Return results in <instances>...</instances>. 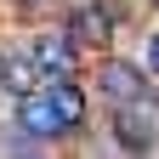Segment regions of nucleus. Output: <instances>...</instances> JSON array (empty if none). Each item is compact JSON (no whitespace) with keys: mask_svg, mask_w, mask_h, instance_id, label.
<instances>
[{"mask_svg":"<svg viewBox=\"0 0 159 159\" xmlns=\"http://www.w3.org/2000/svg\"><path fill=\"white\" fill-rule=\"evenodd\" d=\"M114 136L125 148H153L159 142V97H131V102H119V119H114Z\"/></svg>","mask_w":159,"mask_h":159,"instance_id":"f257e3e1","label":"nucleus"},{"mask_svg":"<svg viewBox=\"0 0 159 159\" xmlns=\"http://www.w3.org/2000/svg\"><path fill=\"white\" fill-rule=\"evenodd\" d=\"M17 125H23V131L34 136V142H57V136L68 131L51 97H23V108H17Z\"/></svg>","mask_w":159,"mask_h":159,"instance_id":"f03ea898","label":"nucleus"},{"mask_svg":"<svg viewBox=\"0 0 159 159\" xmlns=\"http://www.w3.org/2000/svg\"><path fill=\"white\" fill-rule=\"evenodd\" d=\"M34 63H40V74H51V80L74 74V40H68L63 29L40 34V40H34Z\"/></svg>","mask_w":159,"mask_h":159,"instance_id":"7ed1b4c3","label":"nucleus"},{"mask_svg":"<svg viewBox=\"0 0 159 159\" xmlns=\"http://www.w3.org/2000/svg\"><path fill=\"white\" fill-rule=\"evenodd\" d=\"M97 80H102V91L114 97V102H131V97H142V91H148V80L136 74L131 63H119V57H108V63L97 68Z\"/></svg>","mask_w":159,"mask_h":159,"instance_id":"20e7f679","label":"nucleus"},{"mask_svg":"<svg viewBox=\"0 0 159 159\" xmlns=\"http://www.w3.org/2000/svg\"><path fill=\"white\" fill-rule=\"evenodd\" d=\"M0 80H6V91L29 97L40 85V63H34V57H11V63H0Z\"/></svg>","mask_w":159,"mask_h":159,"instance_id":"39448f33","label":"nucleus"},{"mask_svg":"<svg viewBox=\"0 0 159 159\" xmlns=\"http://www.w3.org/2000/svg\"><path fill=\"white\" fill-rule=\"evenodd\" d=\"M46 97H51V102H57V114H63V125H68V131L80 125V119H85V97H80V91L68 85V74H63V80H57V85H51Z\"/></svg>","mask_w":159,"mask_h":159,"instance_id":"423d86ee","label":"nucleus"},{"mask_svg":"<svg viewBox=\"0 0 159 159\" xmlns=\"http://www.w3.org/2000/svg\"><path fill=\"white\" fill-rule=\"evenodd\" d=\"M74 29L85 34V40H108V17H102V11H80V17H74Z\"/></svg>","mask_w":159,"mask_h":159,"instance_id":"0eeeda50","label":"nucleus"},{"mask_svg":"<svg viewBox=\"0 0 159 159\" xmlns=\"http://www.w3.org/2000/svg\"><path fill=\"white\" fill-rule=\"evenodd\" d=\"M148 68H153V74H159V34H153V40H148Z\"/></svg>","mask_w":159,"mask_h":159,"instance_id":"6e6552de","label":"nucleus"}]
</instances>
